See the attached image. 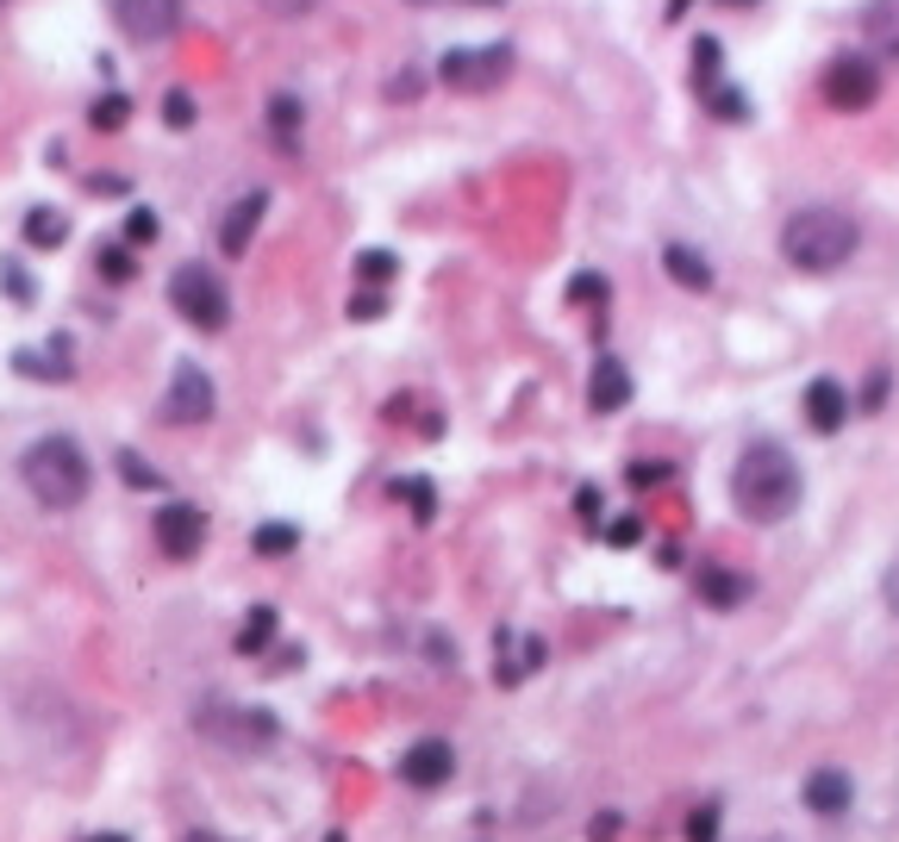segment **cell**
Listing matches in <instances>:
<instances>
[{
    "mask_svg": "<svg viewBox=\"0 0 899 842\" xmlns=\"http://www.w3.org/2000/svg\"><path fill=\"white\" fill-rule=\"evenodd\" d=\"M125 113H131V100H125L119 88H113V94H100L94 106H88V125H94V131H119Z\"/></svg>",
    "mask_w": 899,
    "mask_h": 842,
    "instance_id": "4316f807",
    "label": "cell"
},
{
    "mask_svg": "<svg viewBox=\"0 0 899 842\" xmlns=\"http://www.w3.org/2000/svg\"><path fill=\"white\" fill-rule=\"evenodd\" d=\"M275 624H281V612H275V605H250V618L238 624V637H231V643H238V655H263V649L275 643Z\"/></svg>",
    "mask_w": 899,
    "mask_h": 842,
    "instance_id": "44dd1931",
    "label": "cell"
},
{
    "mask_svg": "<svg viewBox=\"0 0 899 842\" xmlns=\"http://www.w3.org/2000/svg\"><path fill=\"white\" fill-rule=\"evenodd\" d=\"M856 805V780L844 768H812L806 774V812L812 818H844Z\"/></svg>",
    "mask_w": 899,
    "mask_h": 842,
    "instance_id": "5bb4252c",
    "label": "cell"
},
{
    "mask_svg": "<svg viewBox=\"0 0 899 842\" xmlns=\"http://www.w3.org/2000/svg\"><path fill=\"white\" fill-rule=\"evenodd\" d=\"M450 774H456V749L444 737H419V743L400 755V780L413 793H438V787H450Z\"/></svg>",
    "mask_w": 899,
    "mask_h": 842,
    "instance_id": "8fae6325",
    "label": "cell"
},
{
    "mask_svg": "<svg viewBox=\"0 0 899 842\" xmlns=\"http://www.w3.org/2000/svg\"><path fill=\"white\" fill-rule=\"evenodd\" d=\"M300 119H306V106L294 94H275L269 100V138L281 150H300Z\"/></svg>",
    "mask_w": 899,
    "mask_h": 842,
    "instance_id": "7402d4cb",
    "label": "cell"
},
{
    "mask_svg": "<svg viewBox=\"0 0 899 842\" xmlns=\"http://www.w3.org/2000/svg\"><path fill=\"white\" fill-rule=\"evenodd\" d=\"M106 13H113V25H119L131 44H163V38L181 31L188 0H106Z\"/></svg>",
    "mask_w": 899,
    "mask_h": 842,
    "instance_id": "ba28073f",
    "label": "cell"
},
{
    "mask_svg": "<svg viewBox=\"0 0 899 842\" xmlns=\"http://www.w3.org/2000/svg\"><path fill=\"white\" fill-rule=\"evenodd\" d=\"M494 680L499 687H519L524 674L537 668V662H544V643H537V637H512V630H499L494 637Z\"/></svg>",
    "mask_w": 899,
    "mask_h": 842,
    "instance_id": "e0dca14e",
    "label": "cell"
},
{
    "mask_svg": "<svg viewBox=\"0 0 899 842\" xmlns=\"http://www.w3.org/2000/svg\"><path fill=\"white\" fill-rule=\"evenodd\" d=\"M862 250V225L849 219L844 206H799L781 225V256L799 275H831L844 269L849 256Z\"/></svg>",
    "mask_w": 899,
    "mask_h": 842,
    "instance_id": "7a4b0ae2",
    "label": "cell"
},
{
    "mask_svg": "<svg viewBox=\"0 0 899 842\" xmlns=\"http://www.w3.org/2000/svg\"><path fill=\"white\" fill-rule=\"evenodd\" d=\"M438 75H444V88H456V94H488V88H499V81L512 75V50L506 44L444 50V56H438Z\"/></svg>",
    "mask_w": 899,
    "mask_h": 842,
    "instance_id": "52a82bcc",
    "label": "cell"
},
{
    "mask_svg": "<svg viewBox=\"0 0 899 842\" xmlns=\"http://www.w3.org/2000/svg\"><path fill=\"white\" fill-rule=\"evenodd\" d=\"M188 842H225V837H213V830H194V837H188Z\"/></svg>",
    "mask_w": 899,
    "mask_h": 842,
    "instance_id": "ee69618b",
    "label": "cell"
},
{
    "mask_svg": "<svg viewBox=\"0 0 899 842\" xmlns=\"http://www.w3.org/2000/svg\"><path fill=\"white\" fill-rule=\"evenodd\" d=\"M869 44L881 56H899V0H881L869 13Z\"/></svg>",
    "mask_w": 899,
    "mask_h": 842,
    "instance_id": "603a6c76",
    "label": "cell"
},
{
    "mask_svg": "<svg viewBox=\"0 0 899 842\" xmlns=\"http://www.w3.org/2000/svg\"><path fill=\"white\" fill-rule=\"evenodd\" d=\"M263 213H269V194H263V188H250V194H238L231 206H225V219H219V250L225 256H244L250 238H256V225H263Z\"/></svg>",
    "mask_w": 899,
    "mask_h": 842,
    "instance_id": "4fadbf2b",
    "label": "cell"
},
{
    "mask_svg": "<svg viewBox=\"0 0 899 842\" xmlns=\"http://www.w3.org/2000/svg\"><path fill=\"white\" fill-rule=\"evenodd\" d=\"M263 13H275V20H306V13H319V0H256Z\"/></svg>",
    "mask_w": 899,
    "mask_h": 842,
    "instance_id": "8d00e7d4",
    "label": "cell"
},
{
    "mask_svg": "<svg viewBox=\"0 0 899 842\" xmlns=\"http://www.w3.org/2000/svg\"><path fill=\"white\" fill-rule=\"evenodd\" d=\"M749 594H756V587H749V574L724 569V562H699V599H706L712 612H737Z\"/></svg>",
    "mask_w": 899,
    "mask_h": 842,
    "instance_id": "2e32d148",
    "label": "cell"
},
{
    "mask_svg": "<svg viewBox=\"0 0 899 842\" xmlns=\"http://www.w3.org/2000/svg\"><path fill=\"white\" fill-rule=\"evenodd\" d=\"M799 412H806V424H812L819 437H837V431L849 424V412H856V399H849V387L837 381V374H819V381L806 387V406H799Z\"/></svg>",
    "mask_w": 899,
    "mask_h": 842,
    "instance_id": "7c38bea8",
    "label": "cell"
},
{
    "mask_svg": "<svg viewBox=\"0 0 899 842\" xmlns=\"http://www.w3.org/2000/svg\"><path fill=\"white\" fill-rule=\"evenodd\" d=\"M469 7H499V0H469Z\"/></svg>",
    "mask_w": 899,
    "mask_h": 842,
    "instance_id": "f6af8a7d",
    "label": "cell"
},
{
    "mask_svg": "<svg viewBox=\"0 0 899 842\" xmlns=\"http://www.w3.org/2000/svg\"><path fill=\"white\" fill-rule=\"evenodd\" d=\"M394 275H400V263L388 256V250H363V256H356V281H369V288H388Z\"/></svg>",
    "mask_w": 899,
    "mask_h": 842,
    "instance_id": "f1b7e54d",
    "label": "cell"
},
{
    "mask_svg": "<svg viewBox=\"0 0 899 842\" xmlns=\"http://www.w3.org/2000/svg\"><path fill=\"white\" fill-rule=\"evenodd\" d=\"M20 481L45 512H75L88 499V487H94V462H88V449L75 444V437L50 431V437H38L20 456Z\"/></svg>",
    "mask_w": 899,
    "mask_h": 842,
    "instance_id": "3957f363",
    "label": "cell"
},
{
    "mask_svg": "<svg viewBox=\"0 0 899 842\" xmlns=\"http://www.w3.org/2000/svg\"><path fill=\"white\" fill-rule=\"evenodd\" d=\"M394 494L413 506V519H419V524H431V512H438V494H431V481H425V474H406V481H394Z\"/></svg>",
    "mask_w": 899,
    "mask_h": 842,
    "instance_id": "d4e9b609",
    "label": "cell"
},
{
    "mask_svg": "<svg viewBox=\"0 0 899 842\" xmlns=\"http://www.w3.org/2000/svg\"><path fill=\"white\" fill-rule=\"evenodd\" d=\"M799 494H806V481H799V462L787 456V444H774V437L744 444L737 469H731V499L749 524H781L799 506Z\"/></svg>",
    "mask_w": 899,
    "mask_h": 842,
    "instance_id": "6da1fadb",
    "label": "cell"
},
{
    "mask_svg": "<svg viewBox=\"0 0 899 842\" xmlns=\"http://www.w3.org/2000/svg\"><path fill=\"white\" fill-rule=\"evenodd\" d=\"M574 512H581V524H587V531H599V512H606L599 487H581V494H574Z\"/></svg>",
    "mask_w": 899,
    "mask_h": 842,
    "instance_id": "74e56055",
    "label": "cell"
},
{
    "mask_svg": "<svg viewBox=\"0 0 899 842\" xmlns=\"http://www.w3.org/2000/svg\"><path fill=\"white\" fill-rule=\"evenodd\" d=\"M169 306L181 312V324H194L206 337L231 324V294H225L219 269H206V263H181L169 275Z\"/></svg>",
    "mask_w": 899,
    "mask_h": 842,
    "instance_id": "277c9868",
    "label": "cell"
},
{
    "mask_svg": "<svg viewBox=\"0 0 899 842\" xmlns=\"http://www.w3.org/2000/svg\"><path fill=\"white\" fill-rule=\"evenodd\" d=\"M381 306H388V299H381V288H363V294L350 299V319H381Z\"/></svg>",
    "mask_w": 899,
    "mask_h": 842,
    "instance_id": "f35d334b",
    "label": "cell"
},
{
    "mask_svg": "<svg viewBox=\"0 0 899 842\" xmlns=\"http://www.w3.org/2000/svg\"><path fill=\"white\" fill-rule=\"evenodd\" d=\"M662 269H669V281L687 288V294H706V288H712V263H706L694 244H669L662 250Z\"/></svg>",
    "mask_w": 899,
    "mask_h": 842,
    "instance_id": "ac0fdd59",
    "label": "cell"
},
{
    "mask_svg": "<svg viewBox=\"0 0 899 842\" xmlns=\"http://www.w3.org/2000/svg\"><path fill=\"white\" fill-rule=\"evenodd\" d=\"M669 481V462H631V487H662Z\"/></svg>",
    "mask_w": 899,
    "mask_h": 842,
    "instance_id": "ab89813d",
    "label": "cell"
},
{
    "mask_svg": "<svg viewBox=\"0 0 899 842\" xmlns=\"http://www.w3.org/2000/svg\"><path fill=\"white\" fill-rule=\"evenodd\" d=\"M712 837H719V805H699L687 818V842H712Z\"/></svg>",
    "mask_w": 899,
    "mask_h": 842,
    "instance_id": "d590c367",
    "label": "cell"
},
{
    "mask_svg": "<svg viewBox=\"0 0 899 842\" xmlns=\"http://www.w3.org/2000/svg\"><path fill=\"white\" fill-rule=\"evenodd\" d=\"M599 537H606V544H612V549H631V544H637V537H644V519H612V524H606V531H599Z\"/></svg>",
    "mask_w": 899,
    "mask_h": 842,
    "instance_id": "e575fe53",
    "label": "cell"
},
{
    "mask_svg": "<svg viewBox=\"0 0 899 842\" xmlns=\"http://www.w3.org/2000/svg\"><path fill=\"white\" fill-rule=\"evenodd\" d=\"M156 231H163V219H156L150 206H131V219H125V244H156Z\"/></svg>",
    "mask_w": 899,
    "mask_h": 842,
    "instance_id": "1f68e13d",
    "label": "cell"
},
{
    "mask_svg": "<svg viewBox=\"0 0 899 842\" xmlns=\"http://www.w3.org/2000/svg\"><path fill=\"white\" fill-rule=\"evenodd\" d=\"M150 531H156V549H163L169 562H194L200 544H206V512H200L194 499H169V506L150 519Z\"/></svg>",
    "mask_w": 899,
    "mask_h": 842,
    "instance_id": "9c48e42d",
    "label": "cell"
},
{
    "mask_svg": "<svg viewBox=\"0 0 899 842\" xmlns=\"http://www.w3.org/2000/svg\"><path fill=\"white\" fill-rule=\"evenodd\" d=\"M881 594H887V605H894V612H899V562H894V569H887V581H881Z\"/></svg>",
    "mask_w": 899,
    "mask_h": 842,
    "instance_id": "b9f144b4",
    "label": "cell"
},
{
    "mask_svg": "<svg viewBox=\"0 0 899 842\" xmlns=\"http://www.w3.org/2000/svg\"><path fill=\"white\" fill-rule=\"evenodd\" d=\"M606 294H612V288H606V275H594V269L569 281V299H574V306H594V299L606 306Z\"/></svg>",
    "mask_w": 899,
    "mask_h": 842,
    "instance_id": "d6a6232c",
    "label": "cell"
},
{
    "mask_svg": "<svg viewBox=\"0 0 899 842\" xmlns=\"http://www.w3.org/2000/svg\"><path fill=\"white\" fill-rule=\"evenodd\" d=\"M25 244H31V250L69 244V213H56V206H31V213H25Z\"/></svg>",
    "mask_w": 899,
    "mask_h": 842,
    "instance_id": "ffe728a7",
    "label": "cell"
},
{
    "mask_svg": "<svg viewBox=\"0 0 899 842\" xmlns=\"http://www.w3.org/2000/svg\"><path fill=\"white\" fill-rule=\"evenodd\" d=\"M94 263H100V275H106V281H131V275H138V263H131V244H106Z\"/></svg>",
    "mask_w": 899,
    "mask_h": 842,
    "instance_id": "f546056e",
    "label": "cell"
},
{
    "mask_svg": "<svg viewBox=\"0 0 899 842\" xmlns=\"http://www.w3.org/2000/svg\"><path fill=\"white\" fill-rule=\"evenodd\" d=\"M63 356H69V337H56V344H50V356H45V349H20L13 362H20L25 381H69L75 369L63 362Z\"/></svg>",
    "mask_w": 899,
    "mask_h": 842,
    "instance_id": "d6986e66",
    "label": "cell"
},
{
    "mask_svg": "<svg viewBox=\"0 0 899 842\" xmlns=\"http://www.w3.org/2000/svg\"><path fill=\"white\" fill-rule=\"evenodd\" d=\"M824 106L831 113H869L874 100H881V63H874L869 50H844V56H831L824 63Z\"/></svg>",
    "mask_w": 899,
    "mask_h": 842,
    "instance_id": "8992f818",
    "label": "cell"
},
{
    "mask_svg": "<svg viewBox=\"0 0 899 842\" xmlns=\"http://www.w3.org/2000/svg\"><path fill=\"white\" fill-rule=\"evenodd\" d=\"M163 119H169L175 131H188V125L200 119V113H194V94H188V88H169V94H163Z\"/></svg>",
    "mask_w": 899,
    "mask_h": 842,
    "instance_id": "4dcf8cb0",
    "label": "cell"
},
{
    "mask_svg": "<svg viewBox=\"0 0 899 842\" xmlns=\"http://www.w3.org/2000/svg\"><path fill=\"white\" fill-rule=\"evenodd\" d=\"M119 474H125V487H150V494L163 487V474H156V469H144V456H131V449L119 456Z\"/></svg>",
    "mask_w": 899,
    "mask_h": 842,
    "instance_id": "836d02e7",
    "label": "cell"
},
{
    "mask_svg": "<svg viewBox=\"0 0 899 842\" xmlns=\"http://www.w3.org/2000/svg\"><path fill=\"white\" fill-rule=\"evenodd\" d=\"M250 549L269 556V562H281V556H294V549H300V531H294V524H256V531H250Z\"/></svg>",
    "mask_w": 899,
    "mask_h": 842,
    "instance_id": "cb8c5ba5",
    "label": "cell"
},
{
    "mask_svg": "<svg viewBox=\"0 0 899 842\" xmlns=\"http://www.w3.org/2000/svg\"><path fill=\"white\" fill-rule=\"evenodd\" d=\"M737 7H756V0H737Z\"/></svg>",
    "mask_w": 899,
    "mask_h": 842,
    "instance_id": "7dc6e473",
    "label": "cell"
},
{
    "mask_svg": "<svg viewBox=\"0 0 899 842\" xmlns=\"http://www.w3.org/2000/svg\"><path fill=\"white\" fill-rule=\"evenodd\" d=\"M325 842H344V837H338V830H331V837H325Z\"/></svg>",
    "mask_w": 899,
    "mask_h": 842,
    "instance_id": "bcb514c9",
    "label": "cell"
},
{
    "mask_svg": "<svg viewBox=\"0 0 899 842\" xmlns=\"http://www.w3.org/2000/svg\"><path fill=\"white\" fill-rule=\"evenodd\" d=\"M0 281H7V294H13V299H31V281H25L20 263H0Z\"/></svg>",
    "mask_w": 899,
    "mask_h": 842,
    "instance_id": "60d3db41",
    "label": "cell"
},
{
    "mask_svg": "<svg viewBox=\"0 0 899 842\" xmlns=\"http://www.w3.org/2000/svg\"><path fill=\"white\" fill-rule=\"evenodd\" d=\"M213 406H219V394H213V374L200 369V362H175L169 399H163V419H169V424H206V419H213Z\"/></svg>",
    "mask_w": 899,
    "mask_h": 842,
    "instance_id": "30bf717a",
    "label": "cell"
},
{
    "mask_svg": "<svg viewBox=\"0 0 899 842\" xmlns=\"http://www.w3.org/2000/svg\"><path fill=\"white\" fill-rule=\"evenodd\" d=\"M694 88H699V94L719 88V38H699V44H694Z\"/></svg>",
    "mask_w": 899,
    "mask_h": 842,
    "instance_id": "83f0119b",
    "label": "cell"
},
{
    "mask_svg": "<svg viewBox=\"0 0 899 842\" xmlns=\"http://www.w3.org/2000/svg\"><path fill=\"white\" fill-rule=\"evenodd\" d=\"M706 106H712V119H724V125L749 119V94H744V88H731V81H719V88L706 94Z\"/></svg>",
    "mask_w": 899,
    "mask_h": 842,
    "instance_id": "484cf974",
    "label": "cell"
},
{
    "mask_svg": "<svg viewBox=\"0 0 899 842\" xmlns=\"http://www.w3.org/2000/svg\"><path fill=\"white\" fill-rule=\"evenodd\" d=\"M88 842H131V837H119V830H106V837H88Z\"/></svg>",
    "mask_w": 899,
    "mask_h": 842,
    "instance_id": "7bdbcfd3",
    "label": "cell"
},
{
    "mask_svg": "<svg viewBox=\"0 0 899 842\" xmlns=\"http://www.w3.org/2000/svg\"><path fill=\"white\" fill-rule=\"evenodd\" d=\"M587 406H594L599 419H612L631 406V369H624L619 356H599L594 374H587Z\"/></svg>",
    "mask_w": 899,
    "mask_h": 842,
    "instance_id": "9a60e30c",
    "label": "cell"
},
{
    "mask_svg": "<svg viewBox=\"0 0 899 842\" xmlns=\"http://www.w3.org/2000/svg\"><path fill=\"white\" fill-rule=\"evenodd\" d=\"M194 730L206 737V743L238 749V755H250V749H269L275 737H281L275 712H263V705H225V699L200 705V712H194Z\"/></svg>",
    "mask_w": 899,
    "mask_h": 842,
    "instance_id": "5b68a950",
    "label": "cell"
}]
</instances>
